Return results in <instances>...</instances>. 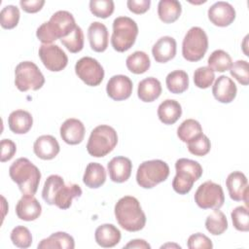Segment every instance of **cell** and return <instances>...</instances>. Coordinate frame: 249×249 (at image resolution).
<instances>
[{
  "label": "cell",
  "instance_id": "60d3db41",
  "mask_svg": "<svg viewBox=\"0 0 249 249\" xmlns=\"http://www.w3.org/2000/svg\"><path fill=\"white\" fill-rule=\"evenodd\" d=\"M215 80L214 71L208 66L198 67L194 73V83L199 89H207Z\"/></svg>",
  "mask_w": 249,
  "mask_h": 249
},
{
  "label": "cell",
  "instance_id": "cb8c5ba5",
  "mask_svg": "<svg viewBox=\"0 0 249 249\" xmlns=\"http://www.w3.org/2000/svg\"><path fill=\"white\" fill-rule=\"evenodd\" d=\"M121 231L113 224H102L98 226L94 232L96 243L103 248H111L121 241Z\"/></svg>",
  "mask_w": 249,
  "mask_h": 249
},
{
  "label": "cell",
  "instance_id": "6da1fadb",
  "mask_svg": "<svg viewBox=\"0 0 249 249\" xmlns=\"http://www.w3.org/2000/svg\"><path fill=\"white\" fill-rule=\"evenodd\" d=\"M82 189L79 185L69 183L65 184L63 178L59 175H50L42 190V197L49 205H55L60 209H68L73 198L82 196Z\"/></svg>",
  "mask_w": 249,
  "mask_h": 249
},
{
  "label": "cell",
  "instance_id": "f546056e",
  "mask_svg": "<svg viewBox=\"0 0 249 249\" xmlns=\"http://www.w3.org/2000/svg\"><path fill=\"white\" fill-rule=\"evenodd\" d=\"M182 13V5L177 0H160L158 4V16L164 23L176 21Z\"/></svg>",
  "mask_w": 249,
  "mask_h": 249
},
{
  "label": "cell",
  "instance_id": "9a60e30c",
  "mask_svg": "<svg viewBox=\"0 0 249 249\" xmlns=\"http://www.w3.org/2000/svg\"><path fill=\"white\" fill-rule=\"evenodd\" d=\"M230 197L234 201H244L248 205V181L241 171L230 173L226 179Z\"/></svg>",
  "mask_w": 249,
  "mask_h": 249
},
{
  "label": "cell",
  "instance_id": "3957f363",
  "mask_svg": "<svg viewBox=\"0 0 249 249\" xmlns=\"http://www.w3.org/2000/svg\"><path fill=\"white\" fill-rule=\"evenodd\" d=\"M76 27L73 15L68 11L55 12L49 21L42 23L36 31V36L43 44H51L57 39L68 36Z\"/></svg>",
  "mask_w": 249,
  "mask_h": 249
},
{
  "label": "cell",
  "instance_id": "5b68a950",
  "mask_svg": "<svg viewBox=\"0 0 249 249\" xmlns=\"http://www.w3.org/2000/svg\"><path fill=\"white\" fill-rule=\"evenodd\" d=\"M175 169L176 175L172 181V188L179 195L188 194L203 172L201 165L196 160L186 158L176 160Z\"/></svg>",
  "mask_w": 249,
  "mask_h": 249
},
{
  "label": "cell",
  "instance_id": "44dd1931",
  "mask_svg": "<svg viewBox=\"0 0 249 249\" xmlns=\"http://www.w3.org/2000/svg\"><path fill=\"white\" fill-rule=\"evenodd\" d=\"M88 39L92 51L102 53L106 51L109 42V33L105 24L93 21L88 28Z\"/></svg>",
  "mask_w": 249,
  "mask_h": 249
},
{
  "label": "cell",
  "instance_id": "bcb514c9",
  "mask_svg": "<svg viewBox=\"0 0 249 249\" xmlns=\"http://www.w3.org/2000/svg\"><path fill=\"white\" fill-rule=\"evenodd\" d=\"M126 6L130 12L136 15L146 13L151 6L150 0H127Z\"/></svg>",
  "mask_w": 249,
  "mask_h": 249
},
{
  "label": "cell",
  "instance_id": "30bf717a",
  "mask_svg": "<svg viewBox=\"0 0 249 249\" xmlns=\"http://www.w3.org/2000/svg\"><path fill=\"white\" fill-rule=\"evenodd\" d=\"M45 84V78L39 67L32 61H22L15 69V85L20 91L38 90Z\"/></svg>",
  "mask_w": 249,
  "mask_h": 249
},
{
  "label": "cell",
  "instance_id": "d6986e66",
  "mask_svg": "<svg viewBox=\"0 0 249 249\" xmlns=\"http://www.w3.org/2000/svg\"><path fill=\"white\" fill-rule=\"evenodd\" d=\"M237 88L234 82L228 76H219L212 87V93L216 100L221 103H231L236 96Z\"/></svg>",
  "mask_w": 249,
  "mask_h": 249
},
{
  "label": "cell",
  "instance_id": "7402d4cb",
  "mask_svg": "<svg viewBox=\"0 0 249 249\" xmlns=\"http://www.w3.org/2000/svg\"><path fill=\"white\" fill-rule=\"evenodd\" d=\"M60 147L55 137L53 135H41L33 144L34 154L41 160H53L59 153Z\"/></svg>",
  "mask_w": 249,
  "mask_h": 249
},
{
  "label": "cell",
  "instance_id": "b9f144b4",
  "mask_svg": "<svg viewBox=\"0 0 249 249\" xmlns=\"http://www.w3.org/2000/svg\"><path fill=\"white\" fill-rule=\"evenodd\" d=\"M233 227L239 231H249L248 208L246 206H237L231 213Z\"/></svg>",
  "mask_w": 249,
  "mask_h": 249
},
{
  "label": "cell",
  "instance_id": "484cf974",
  "mask_svg": "<svg viewBox=\"0 0 249 249\" xmlns=\"http://www.w3.org/2000/svg\"><path fill=\"white\" fill-rule=\"evenodd\" d=\"M161 90L160 82L154 77H148L139 82L137 95L143 102H153L160 97Z\"/></svg>",
  "mask_w": 249,
  "mask_h": 249
},
{
  "label": "cell",
  "instance_id": "83f0119b",
  "mask_svg": "<svg viewBox=\"0 0 249 249\" xmlns=\"http://www.w3.org/2000/svg\"><path fill=\"white\" fill-rule=\"evenodd\" d=\"M106 181V170L104 166L98 162H89L83 176L84 184L90 189L101 187Z\"/></svg>",
  "mask_w": 249,
  "mask_h": 249
},
{
  "label": "cell",
  "instance_id": "9c48e42d",
  "mask_svg": "<svg viewBox=\"0 0 249 249\" xmlns=\"http://www.w3.org/2000/svg\"><path fill=\"white\" fill-rule=\"evenodd\" d=\"M207 49L208 37L205 31L198 26L190 28L182 43L183 57L188 61H198L204 56Z\"/></svg>",
  "mask_w": 249,
  "mask_h": 249
},
{
  "label": "cell",
  "instance_id": "ba28073f",
  "mask_svg": "<svg viewBox=\"0 0 249 249\" xmlns=\"http://www.w3.org/2000/svg\"><path fill=\"white\" fill-rule=\"evenodd\" d=\"M169 171L168 164L161 160H146L137 168L136 182L143 189H152L165 181Z\"/></svg>",
  "mask_w": 249,
  "mask_h": 249
},
{
  "label": "cell",
  "instance_id": "d4e9b609",
  "mask_svg": "<svg viewBox=\"0 0 249 249\" xmlns=\"http://www.w3.org/2000/svg\"><path fill=\"white\" fill-rule=\"evenodd\" d=\"M9 128L16 134H24L28 132L33 124L32 115L25 110H15L8 118Z\"/></svg>",
  "mask_w": 249,
  "mask_h": 249
},
{
  "label": "cell",
  "instance_id": "e0dca14e",
  "mask_svg": "<svg viewBox=\"0 0 249 249\" xmlns=\"http://www.w3.org/2000/svg\"><path fill=\"white\" fill-rule=\"evenodd\" d=\"M60 137L69 145L80 144L85 137L86 128L84 124L75 118L67 119L60 125Z\"/></svg>",
  "mask_w": 249,
  "mask_h": 249
},
{
  "label": "cell",
  "instance_id": "7c38bea8",
  "mask_svg": "<svg viewBox=\"0 0 249 249\" xmlns=\"http://www.w3.org/2000/svg\"><path fill=\"white\" fill-rule=\"evenodd\" d=\"M75 73L86 85L96 87L104 79L102 65L93 57L84 56L75 64Z\"/></svg>",
  "mask_w": 249,
  "mask_h": 249
},
{
  "label": "cell",
  "instance_id": "681fc988",
  "mask_svg": "<svg viewBox=\"0 0 249 249\" xmlns=\"http://www.w3.org/2000/svg\"><path fill=\"white\" fill-rule=\"evenodd\" d=\"M172 247V246H176V247H178V248H181V246H179V245H177V244H170V243H168V244H165V245H162L160 248H165V247Z\"/></svg>",
  "mask_w": 249,
  "mask_h": 249
},
{
  "label": "cell",
  "instance_id": "8fae6325",
  "mask_svg": "<svg viewBox=\"0 0 249 249\" xmlns=\"http://www.w3.org/2000/svg\"><path fill=\"white\" fill-rule=\"evenodd\" d=\"M194 198L201 209H220L225 202L223 188L212 181H206L199 185Z\"/></svg>",
  "mask_w": 249,
  "mask_h": 249
},
{
  "label": "cell",
  "instance_id": "603a6c76",
  "mask_svg": "<svg viewBox=\"0 0 249 249\" xmlns=\"http://www.w3.org/2000/svg\"><path fill=\"white\" fill-rule=\"evenodd\" d=\"M177 44L173 37H160L152 48V54L159 63H165L172 59L176 54Z\"/></svg>",
  "mask_w": 249,
  "mask_h": 249
},
{
  "label": "cell",
  "instance_id": "c3c4849f",
  "mask_svg": "<svg viewBox=\"0 0 249 249\" xmlns=\"http://www.w3.org/2000/svg\"><path fill=\"white\" fill-rule=\"evenodd\" d=\"M124 248H139V249H150L151 245L144 239H132Z\"/></svg>",
  "mask_w": 249,
  "mask_h": 249
},
{
  "label": "cell",
  "instance_id": "1f68e13d",
  "mask_svg": "<svg viewBox=\"0 0 249 249\" xmlns=\"http://www.w3.org/2000/svg\"><path fill=\"white\" fill-rule=\"evenodd\" d=\"M125 65L133 74H143L149 70L151 61L149 55L142 51H136L126 57Z\"/></svg>",
  "mask_w": 249,
  "mask_h": 249
},
{
  "label": "cell",
  "instance_id": "ffe728a7",
  "mask_svg": "<svg viewBox=\"0 0 249 249\" xmlns=\"http://www.w3.org/2000/svg\"><path fill=\"white\" fill-rule=\"evenodd\" d=\"M41 213L42 206L34 196H22L16 205V214L23 221H34Z\"/></svg>",
  "mask_w": 249,
  "mask_h": 249
},
{
  "label": "cell",
  "instance_id": "4316f807",
  "mask_svg": "<svg viewBox=\"0 0 249 249\" xmlns=\"http://www.w3.org/2000/svg\"><path fill=\"white\" fill-rule=\"evenodd\" d=\"M159 120L164 124H175L182 115L181 104L174 99H165L158 107Z\"/></svg>",
  "mask_w": 249,
  "mask_h": 249
},
{
  "label": "cell",
  "instance_id": "5bb4252c",
  "mask_svg": "<svg viewBox=\"0 0 249 249\" xmlns=\"http://www.w3.org/2000/svg\"><path fill=\"white\" fill-rule=\"evenodd\" d=\"M133 85L131 80L125 75H114L112 76L107 85L106 92L108 96L115 101H122L127 99L132 93Z\"/></svg>",
  "mask_w": 249,
  "mask_h": 249
},
{
  "label": "cell",
  "instance_id": "f35d334b",
  "mask_svg": "<svg viewBox=\"0 0 249 249\" xmlns=\"http://www.w3.org/2000/svg\"><path fill=\"white\" fill-rule=\"evenodd\" d=\"M115 9L114 1L112 0H90L89 10L91 14L97 18H107L110 17Z\"/></svg>",
  "mask_w": 249,
  "mask_h": 249
},
{
  "label": "cell",
  "instance_id": "f6af8a7d",
  "mask_svg": "<svg viewBox=\"0 0 249 249\" xmlns=\"http://www.w3.org/2000/svg\"><path fill=\"white\" fill-rule=\"evenodd\" d=\"M0 146H1V156H0L1 162L10 160L17 152L16 143L11 139H2Z\"/></svg>",
  "mask_w": 249,
  "mask_h": 249
},
{
  "label": "cell",
  "instance_id": "277c9868",
  "mask_svg": "<svg viewBox=\"0 0 249 249\" xmlns=\"http://www.w3.org/2000/svg\"><path fill=\"white\" fill-rule=\"evenodd\" d=\"M11 179L18 185L22 196H34L38 190L41 172L26 158L16 160L9 168Z\"/></svg>",
  "mask_w": 249,
  "mask_h": 249
},
{
  "label": "cell",
  "instance_id": "8d00e7d4",
  "mask_svg": "<svg viewBox=\"0 0 249 249\" xmlns=\"http://www.w3.org/2000/svg\"><path fill=\"white\" fill-rule=\"evenodd\" d=\"M19 10L17 6L7 5L0 13V24L5 29L15 28L19 21Z\"/></svg>",
  "mask_w": 249,
  "mask_h": 249
},
{
  "label": "cell",
  "instance_id": "d6a6232c",
  "mask_svg": "<svg viewBox=\"0 0 249 249\" xmlns=\"http://www.w3.org/2000/svg\"><path fill=\"white\" fill-rule=\"evenodd\" d=\"M202 133L203 132L200 124L194 119L185 120L177 128L178 138L185 143L190 142L191 140L201 135Z\"/></svg>",
  "mask_w": 249,
  "mask_h": 249
},
{
  "label": "cell",
  "instance_id": "2e32d148",
  "mask_svg": "<svg viewBox=\"0 0 249 249\" xmlns=\"http://www.w3.org/2000/svg\"><path fill=\"white\" fill-rule=\"evenodd\" d=\"M209 20L216 26L226 27L235 19V10L228 2L218 1L211 5L207 12Z\"/></svg>",
  "mask_w": 249,
  "mask_h": 249
},
{
  "label": "cell",
  "instance_id": "d590c367",
  "mask_svg": "<svg viewBox=\"0 0 249 249\" xmlns=\"http://www.w3.org/2000/svg\"><path fill=\"white\" fill-rule=\"evenodd\" d=\"M62 45L72 53H79L84 48V33L80 26L76 25L74 30L66 37L60 39Z\"/></svg>",
  "mask_w": 249,
  "mask_h": 249
},
{
  "label": "cell",
  "instance_id": "7a4b0ae2",
  "mask_svg": "<svg viewBox=\"0 0 249 249\" xmlns=\"http://www.w3.org/2000/svg\"><path fill=\"white\" fill-rule=\"evenodd\" d=\"M114 213L118 224L125 231H141L146 225V215L138 199L131 196L121 197L115 204Z\"/></svg>",
  "mask_w": 249,
  "mask_h": 249
},
{
  "label": "cell",
  "instance_id": "52a82bcc",
  "mask_svg": "<svg viewBox=\"0 0 249 249\" xmlns=\"http://www.w3.org/2000/svg\"><path fill=\"white\" fill-rule=\"evenodd\" d=\"M138 35V26L135 20L128 17H118L113 21L111 45L117 52L124 53L135 43Z\"/></svg>",
  "mask_w": 249,
  "mask_h": 249
},
{
  "label": "cell",
  "instance_id": "ac0fdd59",
  "mask_svg": "<svg viewBox=\"0 0 249 249\" xmlns=\"http://www.w3.org/2000/svg\"><path fill=\"white\" fill-rule=\"evenodd\" d=\"M110 179L115 183H124L127 181L131 175V160L123 156L113 158L107 164Z\"/></svg>",
  "mask_w": 249,
  "mask_h": 249
},
{
  "label": "cell",
  "instance_id": "ee69618b",
  "mask_svg": "<svg viewBox=\"0 0 249 249\" xmlns=\"http://www.w3.org/2000/svg\"><path fill=\"white\" fill-rule=\"evenodd\" d=\"M187 246L189 249H211L213 244L208 236L201 232H196L189 236Z\"/></svg>",
  "mask_w": 249,
  "mask_h": 249
},
{
  "label": "cell",
  "instance_id": "e575fe53",
  "mask_svg": "<svg viewBox=\"0 0 249 249\" xmlns=\"http://www.w3.org/2000/svg\"><path fill=\"white\" fill-rule=\"evenodd\" d=\"M208 67H210L213 71L217 72H225L230 70L232 60L231 55L223 51V50H216L211 53L207 59Z\"/></svg>",
  "mask_w": 249,
  "mask_h": 249
},
{
  "label": "cell",
  "instance_id": "7bdbcfd3",
  "mask_svg": "<svg viewBox=\"0 0 249 249\" xmlns=\"http://www.w3.org/2000/svg\"><path fill=\"white\" fill-rule=\"evenodd\" d=\"M230 73L239 84L247 86L249 83V65L246 60H236L230 68Z\"/></svg>",
  "mask_w": 249,
  "mask_h": 249
},
{
  "label": "cell",
  "instance_id": "74e56055",
  "mask_svg": "<svg viewBox=\"0 0 249 249\" xmlns=\"http://www.w3.org/2000/svg\"><path fill=\"white\" fill-rule=\"evenodd\" d=\"M11 240L18 248H28L32 244V234L24 226H17L11 231Z\"/></svg>",
  "mask_w": 249,
  "mask_h": 249
},
{
  "label": "cell",
  "instance_id": "7dc6e473",
  "mask_svg": "<svg viewBox=\"0 0 249 249\" xmlns=\"http://www.w3.org/2000/svg\"><path fill=\"white\" fill-rule=\"evenodd\" d=\"M45 4L44 0H20L19 1V5L21 7V9L29 14H33V13H37L39 12L43 6Z\"/></svg>",
  "mask_w": 249,
  "mask_h": 249
},
{
  "label": "cell",
  "instance_id": "4dcf8cb0",
  "mask_svg": "<svg viewBox=\"0 0 249 249\" xmlns=\"http://www.w3.org/2000/svg\"><path fill=\"white\" fill-rule=\"evenodd\" d=\"M165 84L171 93H183L189 88V76L184 70H174L167 74Z\"/></svg>",
  "mask_w": 249,
  "mask_h": 249
},
{
  "label": "cell",
  "instance_id": "ab89813d",
  "mask_svg": "<svg viewBox=\"0 0 249 249\" xmlns=\"http://www.w3.org/2000/svg\"><path fill=\"white\" fill-rule=\"evenodd\" d=\"M187 147H188L189 152L192 155H195L197 157H202L209 153V151L211 149V142H210L209 138L205 134L202 133L198 137L188 142Z\"/></svg>",
  "mask_w": 249,
  "mask_h": 249
},
{
  "label": "cell",
  "instance_id": "f1b7e54d",
  "mask_svg": "<svg viewBox=\"0 0 249 249\" xmlns=\"http://www.w3.org/2000/svg\"><path fill=\"white\" fill-rule=\"evenodd\" d=\"M38 249H49V248H62V249H73L75 247L74 238L64 231H57L52 233L49 237L44 238L38 244Z\"/></svg>",
  "mask_w": 249,
  "mask_h": 249
},
{
  "label": "cell",
  "instance_id": "4fadbf2b",
  "mask_svg": "<svg viewBox=\"0 0 249 249\" xmlns=\"http://www.w3.org/2000/svg\"><path fill=\"white\" fill-rule=\"evenodd\" d=\"M38 54L44 66L50 71L59 72L67 66L68 56L57 45L42 44L39 48Z\"/></svg>",
  "mask_w": 249,
  "mask_h": 249
},
{
  "label": "cell",
  "instance_id": "836d02e7",
  "mask_svg": "<svg viewBox=\"0 0 249 249\" xmlns=\"http://www.w3.org/2000/svg\"><path fill=\"white\" fill-rule=\"evenodd\" d=\"M206 230L213 235H220L228 229V220L226 215L219 209H214L205 220Z\"/></svg>",
  "mask_w": 249,
  "mask_h": 249
},
{
  "label": "cell",
  "instance_id": "8992f818",
  "mask_svg": "<svg viewBox=\"0 0 249 249\" xmlns=\"http://www.w3.org/2000/svg\"><path fill=\"white\" fill-rule=\"evenodd\" d=\"M117 144V131L110 125L100 124L91 130L87 143V151L91 157L102 158L111 153Z\"/></svg>",
  "mask_w": 249,
  "mask_h": 249
}]
</instances>
